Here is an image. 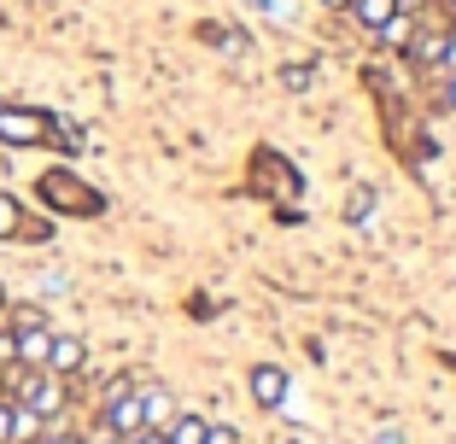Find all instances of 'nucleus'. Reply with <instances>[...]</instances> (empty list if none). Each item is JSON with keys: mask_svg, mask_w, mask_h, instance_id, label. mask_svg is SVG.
I'll return each mask as SVG.
<instances>
[{"mask_svg": "<svg viewBox=\"0 0 456 444\" xmlns=\"http://www.w3.org/2000/svg\"><path fill=\"white\" fill-rule=\"evenodd\" d=\"M392 12H398V0H351V18H357V24H369V29H380Z\"/></svg>", "mask_w": 456, "mask_h": 444, "instance_id": "8", "label": "nucleus"}, {"mask_svg": "<svg viewBox=\"0 0 456 444\" xmlns=\"http://www.w3.org/2000/svg\"><path fill=\"white\" fill-rule=\"evenodd\" d=\"M205 444H240V432L228 427V421H216V427H205Z\"/></svg>", "mask_w": 456, "mask_h": 444, "instance_id": "11", "label": "nucleus"}, {"mask_svg": "<svg viewBox=\"0 0 456 444\" xmlns=\"http://www.w3.org/2000/svg\"><path fill=\"white\" fill-rule=\"evenodd\" d=\"M0 404H12V386H6V375H0Z\"/></svg>", "mask_w": 456, "mask_h": 444, "instance_id": "18", "label": "nucleus"}, {"mask_svg": "<svg viewBox=\"0 0 456 444\" xmlns=\"http://www.w3.org/2000/svg\"><path fill=\"white\" fill-rule=\"evenodd\" d=\"M451 6H456V0H451Z\"/></svg>", "mask_w": 456, "mask_h": 444, "instance_id": "22", "label": "nucleus"}, {"mask_svg": "<svg viewBox=\"0 0 456 444\" xmlns=\"http://www.w3.org/2000/svg\"><path fill=\"white\" fill-rule=\"evenodd\" d=\"M252 398H257L264 409H281V404H287V375H281L275 363H257V368H252Z\"/></svg>", "mask_w": 456, "mask_h": 444, "instance_id": "3", "label": "nucleus"}, {"mask_svg": "<svg viewBox=\"0 0 456 444\" xmlns=\"http://www.w3.org/2000/svg\"><path fill=\"white\" fill-rule=\"evenodd\" d=\"M416 53H421V65H439V53H444V36H421V47H416Z\"/></svg>", "mask_w": 456, "mask_h": 444, "instance_id": "10", "label": "nucleus"}, {"mask_svg": "<svg viewBox=\"0 0 456 444\" xmlns=\"http://www.w3.org/2000/svg\"><path fill=\"white\" fill-rule=\"evenodd\" d=\"M18 339V368H47V345H53V327L41 322V316H24V322L12 327Z\"/></svg>", "mask_w": 456, "mask_h": 444, "instance_id": "1", "label": "nucleus"}, {"mask_svg": "<svg viewBox=\"0 0 456 444\" xmlns=\"http://www.w3.org/2000/svg\"><path fill=\"white\" fill-rule=\"evenodd\" d=\"M100 444H129V439H118V432H100Z\"/></svg>", "mask_w": 456, "mask_h": 444, "instance_id": "20", "label": "nucleus"}, {"mask_svg": "<svg viewBox=\"0 0 456 444\" xmlns=\"http://www.w3.org/2000/svg\"><path fill=\"white\" fill-rule=\"evenodd\" d=\"M205 427H211L205 416H170V427H164V444H205Z\"/></svg>", "mask_w": 456, "mask_h": 444, "instance_id": "5", "label": "nucleus"}, {"mask_svg": "<svg viewBox=\"0 0 456 444\" xmlns=\"http://www.w3.org/2000/svg\"><path fill=\"white\" fill-rule=\"evenodd\" d=\"M322 6H334V12H351V0H322Z\"/></svg>", "mask_w": 456, "mask_h": 444, "instance_id": "19", "label": "nucleus"}, {"mask_svg": "<svg viewBox=\"0 0 456 444\" xmlns=\"http://www.w3.org/2000/svg\"><path fill=\"white\" fill-rule=\"evenodd\" d=\"M36 444H88V439H82V432H41Z\"/></svg>", "mask_w": 456, "mask_h": 444, "instance_id": "14", "label": "nucleus"}, {"mask_svg": "<svg viewBox=\"0 0 456 444\" xmlns=\"http://www.w3.org/2000/svg\"><path fill=\"white\" fill-rule=\"evenodd\" d=\"M375 36H380V47H398V53H403V47L416 41V12H403V6H398V12H392Z\"/></svg>", "mask_w": 456, "mask_h": 444, "instance_id": "4", "label": "nucleus"}, {"mask_svg": "<svg viewBox=\"0 0 456 444\" xmlns=\"http://www.w3.org/2000/svg\"><path fill=\"white\" fill-rule=\"evenodd\" d=\"M41 432H47V421L36 416V409H24V404H12V444H36Z\"/></svg>", "mask_w": 456, "mask_h": 444, "instance_id": "7", "label": "nucleus"}, {"mask_svg": "<svg viewBox=\"0 0 456 444\" xmlns=\"http://www.w3.org/2000/svg\"><path fill=\"white\" fill-rule=\"evenodd\" d=\"M82 363H88V345H82L77 334H53V345H47V375L70 380Z\"/></svg>", "mask_w": 456, "mask_h": 444, "instance_id": "2", "label": "nucleus"}, {"mask_svg": "<svg viewBox=\"0 0 456 444\" xmlns=\"http://www.w3.org/2000/svg\"><path fill=\"white\" fill-rule=\"evenodd\" d=\"M0 304H6V287H0Z\"/></svg>", "mask_w": 456, "mask_h": 444, "instance_id": "21", "label": "nucleus"}, {"mask_svg": "<svg viewBox=\"0 0 456 444\" xmlns=\"http://www.w3.org/2000/svg\"><path fill=\"white\" fill-rule=\"evenodd\" d=\"M6 368H18V339H12V327H0V375Z\"/></svg>", "mask_w": 456, "mask_h": 444, "instance_id": "9", "label": "nucleus"}, {"mask_svg": "<svg viewBox=\"0 0 456 444\" xmlns=\"http://www.w3.org/2000/svg\"><path fill=\"white\" fill-rule=\"evenodd\" d=\"M129 444H164V432H159V427H141V432H134Z\"/></svg>", "mask_w": 456, "mask_h": 444, "instance_id": "16", "label": "nucleus"}, {"mask_svg": "<svg viewBox=\"0 0 456 444\" xmlns=\"http://www.w3.org/2000/svg\"><path fill=\"white\" fill-rule=\"evenodd\" d=\"M141 404H147V427H170V416H175V404H170V392L164 386H141Z\"/></svg>", "mask_w": 456, "mask_h": 444, "instance_id": "6", "label": "nucleus"}, {"mask_svg": "<svg viewBox=\"0 0 456 444\" xmlns=\"http://www.w3.org/2000/svg\"><path fill=\"white\" fill-rule=\"evenodd\" d=\"M0 234H18V205L0 193Z\"/></svg>", "mask_w": 456, "mask_h": 444, "instance_id": "12", "label": "nucleus"}, {"mask_svg": "<svg viewBox=\"0 0 456 444\" xmlns=\"http://www.w3.org/2000/svg\"><path fill=\"white\" fill-rule=\"evenodd\" d=\"M444 106L456 111V77H444Z\"/></svg>", "mask_w": 456, "mask_h": 444, "instance_id": "17", "label": "nucleus"}, {"mask_svg": "<svg viewBox=\"0 0 456 444\" xmlns=\"http://www.w3.org/2000/svg\"><path fill=\"white\" fill-rule=\"evenodd\" d=\"M439 65H444V77H456V36H444V53H439Z\"/></svg>", "mask_w": 456, "mask_h": 444, "instance_id": "13", "label": "nucleus"}, {"mask_svg": "<svg viewBox=\"0 0 456 444\" xmlns=\"http://www.w3.org/2000/svg\"><path fill=\"white\" fill-rule=\"evenodd\" d=\"M0 444H12V404H0Z\"/></svg>", "mask_w": 456, "mask_h": 444, "instance_id": "15", "label": "nucleus"}]
</instances>
